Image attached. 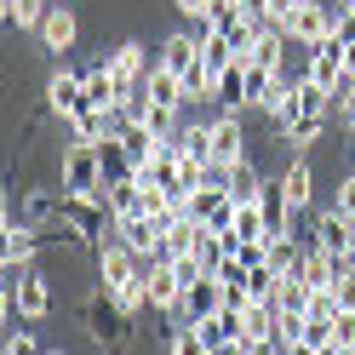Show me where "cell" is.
<instances>
[{
	"label": "cell",
	"instance_id": "7dc6e473",
	"mask_svg": "<svg viewBox=\"0 0 355 355\" xmlns=\"http://www.w3.org/2000/svg\"><path fill=\"white\" fill-rule=\"evenodd\" d=\"M46 355H63V349H46Z\"/></svg>",
	"mask_w": 355,
	"mask_h": 355
},
{
	"label": "cell",
	"instance_id": "1f68e13d",
	"mask_svg": "<svg viewBox=\"0 0 355 355\" xmlns=\"http://www.w3.org/2000/svg\"><path fill=\"white\" fill-rule=\"evenodd\" d=\"M166 355H212V349H207V338H201V332H195L189 321H178V327H172V344H166Z\"/></svg>",
	"mask_w": 355,
	"mask_h": 355
},
{
	"label": "cell",
	"instance_id": "4316f807",
	"mask_svg": "<svg viewBox=\"0 0 355 355\" xmlns=\"http://www.w3.org/2000/svg\"><path fill=\"white\" fill-rule=\"evenodd\" d=\"M270 304L281 309V315H304V304H309V281H304V275H281Z\"/></svg>",
	"mask_w": 355,
	"mask_h": 355
},
{
	"label": "cell",
	"instance_id": "7402d4cb",
	"mask_svg": "<svg viewBox=\"0 0 355 355\" xmlns=\"http://www.w3.org/2000/svg\"><path fill=\"white\" fill-rule=\"evenodd\" d=\"M275 327H281V309L275 304H247V309H241V338H247V344L275 338Z\"/></svg>",
	"mask_w": 355,
	"mask_h": 355
},
{
	"label": "cell",
	"instance_id": "b9f144b4",
	"mask_svg": "<svg viewBox=\"0 0 355 355\" xmlns=\"http://www.w3.org/2000/svg\"><path fill=\"white\" fill-rule=\"evenodd\" d=\"M178 12L184 17H212V0H178Z\"/></svg>",
	"mask_w": 355,
	"mask_h": 355
},
{
	"label": "cell",
	"instance_id": "ac0fdd59",
	"mask_svg": "<svg viewBox=\"0 0 355 355\" xmlns=\"http://www.w3.org/2000/svg\"><path fill=\"white\" fill-rule=\"evenodd\" d=\"M315 247L332 252V258H344V252H349V218H344L338 207L315 212Z\"/></svg>",
	"mask_w": 355,
	"mask_h": 355
},
{
	"label": "cell",
	"instance_id": "277c9868",
	"mask_svg": "<svg viewBox=\"0 0 355 355\" xmlns=\"http://www.w3.org/2000/svg\"><path fill=\"white\" fill-rule=\"evenodd\" d=\"M86 332H92L98 344H115V349L132 338V315H126V309L103 293V286H98V298L86 304Z\"/></svg>",
	"mask_w": 355,
	"mask_h": 355
},
{
	"label": "cell",
	"instance_id": "8d00e7d4",
	"mask_svg": "<svg viewBox=\"0 0 355 355\" xmlns=\"http://www.w3.org/2000/svg\"><path fill=\"white\" fill-rule=\"evenodd\" d=\"M332 109H338V121H355V75H344L332 86Z\"/></svg>",
	"mask_w": 355,
	"mask_h": 355
},
{
	"label": "cell",
	"instance_id": "ba28073f",
	"mask_svg": "<svg viewBox=\"0 0 355 355\" xmlns=\"http://www.w3.org/2000/svg\"><path fill=\"white\" fill-rule=\"evenodd\" d=\"M144 293H149V309L172 315V309L184 304V281H178V270H172V263L149 258V263H144Z\"/></svg>",
	"mask_w": 355,
	"mask_h": 355
},
{
	"label": "cell",
	"instance_id": "484cf974",
	"mask_svg": "<svg viewBox=\"0 0 355 355\" xmlns=\"http://www.w3.org/2000/svg\"><path fill=\"white\" fill-rule=\"evenodd\" d=\"M138 178H115V184H103V207H109V218H132L138 212Z\"/></svg>",
	"mask_w": 355,
	"mask_h": 355
},
{
	"label": "cell",
	"instance_id": "7a4b0ae2",
	"mask_svg": "<svg viewBox=\"0 0 355 355\" xmlns=\"http://www.w3.org/2000/svg\"><path fill=\"white\" fill-rule=\"evenodd\" d=\"M103 155L98 144H69L63 149V195H103Z\"/></svg>",
	"mask_w": 355,
	"mask_h": 355
},
{
	"label": "cell",
	"instance_id": "d590c367",
	"mask_svg": "<svg viewBox=\"0 0 355 355\" xmlns=\"http://www.w3.org/2000/svg\"><path fill=\"white\" fill-rule=\"evenodd\" d=\"M332 349L355 355V309H338V321H332Z\"/></svg>",
	"mask_w": 355,
	"mask_h": 355
},
{
	"label": "cell",
	"instance_id": "6da1fadb",
	"mask_svg": "<svg viewBox=\"0 0 355 355\" xmlns=\"http://www.w3.org/2000/svg\"><path fill=\"white\" fill-rule=\"evenodd\" d=\"M286 40H298V46H321V40H332V29H338V0H298L293 12L281 17Z\"/></svg>",
	"mask_w": 355,
	"mask_h": 355
},
{
	"label": "cell",
	"instance_id": "83f0119b",
	"mask_svg": "<svg viewBox=\"0 0 355 355\" xmlns=\"http://www.w3.org/2000/svg\"><path fill=\"white\" fill-rule=\"evenodd\" d=\"M327 121H332V115H293V121H281V144H293V149L315 144L321 132H327Z\"/></svg>",
	"mask_w": 355,
	"mask_h": 355
},
{
	"label": "cell",
	"instance_id": "3957f363",
	"mask_svg": "<svg viewBox=\"0 0 355 355\" xmlns=\"http://www.w3.org/2000/svg\"><path fill=\"white\" fill-rule=\"evenodd\" d=\"M58 224H69L80 241H109L115 218H109L103 195H63V218H58Z\"/></svg>",
	"mask_w": 355,
	"mask_h": 355
},
{
	"label": "cell",
	"instance_id": "74e56055",
	"mask_svg": "<svg viewBox=\"0 0 355 355\" xmlns=\"http://www.w3.org/2000/svg\"><path fill=\"white\" fill-rule=\"evenodd\" d=\"M332 40H338V46H355V6L349 0H338V29H332Z\"/></svg>",
	"mask_w": 355,
	"mask_h": 355
},
{
	"label": "cell",
	"instance_id": "30bf717a",
	"mask_svg": "<svg viewBox=\"0 0 355 355\" xmlns=\"http://www.w3.org/2000/svg\"><path fill=\"white\" fill-rule=\"evenodd\" d=\"M115 241H126L132 252H138L144 263L149 258H161V224H155V218H144V212H132V218H115V230H109Z\"/></svg>",
	"mask_w": 355,
	"mask_h": 355
},
{
	"label": "cell",
	"instance_id": "ab89813d",
	"mask_svg": "<svg viewBox=\"0 0 355 355\" xmlns=\"http://www.w3.org/2000/svg\"><path fill=\"white\" fill-rule=\"evenodd\" d=\"M6 355H46V349L35 344V332H29V327H17L12 338H6Z\"/></svg>",
	"mask_w": 355,
	"mask_h": 355
},
{
	"label": "cell",
	"instance_id": "4fadbf2b",
	"mask_svg": "<svg viewBox=\"0 0 355 355\" xmlns=\"http://www.w3.org/2000/svg\"><path fill=\"white\" fill-rule=\"evenodd\" d=\"M304 80L332 92V86L344 80V46L338 40H321V46H309V63H304Z\"/></svg>",
	"mask_w": 355,
	"mask_h": 355
},
{
	"label": "cell",
	"instance_id": "7bdbcfd3",
	"mask_svg": "<svg viewBox=\"0 0 355 355\" xmlns=\"http://www.w3.org/2000/svg\"><path fill=\"white\" fill-rule=\"evenodd\" d=\"M212 355H252V344H247V338H224Z\"/></svg>",
	"mask_w": 355,
	"mask_h": 355
},
{
	"label": "cell",
	"instance_id": "ffe728a7",
	"mask_svg": "<svg viewBox=\"0 0 355 355\" xmlns=\"http://www.w3.org/2000/svg\"><path fill=\"white\" fill-rule=\"evenodd\" d=\"M80 80H86V109H115V103H121V80L109 75V63L80 69Z\"/></svg>",
	"mask_w": 355,
	"mask_h": 355
},
{
	"label": "cell",
	"instance_id": "5bb4252c",
	"mask_svg": "<svg viewBox=\"0 0 355 355\" xmlns=\"http://www.w3.org/2000/svg\"><path fill=\"white\" fill-rule=\"evenodd\" d=\"M103 63H109V75L121 80V92H126V86H144V75L155 69V63L144 58L138 40H121V46H109V52H103Z\"/></svg>",
	"mask_w": 355,
	"mask_h": 355
},
{
	"label": "cell",
	"instance_id": "7c38bea8",
	"mask_svg": "<svg viewBox=\"0 0 355 355\" xmlns=\"http://www.w3.org/2000/svg\"><path fill=\"white\" fill-rule=\"evenodd\" d=\"M298 86H304V75H286V69H281V75L270 80V92L258 98V109H263V115H270L275 126H281V121H293L298 109H304V98H298Z\"/></svg>",
	"mask_w": 355,
	"mask_h": 355
},
{
	"label": "cell",
	"instance_id": "e0dca14e",
	"mask_svg": "<svg viewBox=\"0 0 355 355\" xmlns=\"http://www.w3.org/2000/svg\"><path fill=\"white\" fill-rule=\"evenodd\" d=\"M144 92H149V103H166V109H184L189 103L184 98V75L166 69V63H155V69L144 75Z\"/></svg>",
	"mask_w": 355,
	"mask_h": 355
},
{
	"label": "cell",
	"instance_id": "e575fe53",
	"mask_svg": "<svg viewBox=\"0 0 355 355\" xmlns=\"http://www.w3.org/2000/svg\"><path fill=\"white\" fill-rule=\"evenodd\" d=\"M212 86H218V75L207 69V63H195V69L184 75V98L195 103V98H212Z\"/></svg>",
	"mask_w": 355,
	"mask_h": 355
},
{
	"label": "cell",
	"instance_id": "c3c4849f",
	"mask_svg": "<svg viewBox=\"0 0 355 355\" xmlns=\"http://www.w3.org/2000/svg\"><path fill=\"white\" fill-rule=\"evenodd\" d=\"M349 132H355V121H349Z\"/></svg>",
	"mask_w": 355,
	"mask_h": 355
},
{
	"label": "cell",
	"instance_id": "2e32d148",
	"mask_svg": "<svg viewBox=\"0 0 355 355\" xmlns=\"http://www.w3.org/2000/svg\"><path fill=\"white\" fill-rule=\"evenodd\" d=\"M275 184H281V195H286L293 212H309V201H315V172H309V161H293Z\"/></svg>",
	"mask_w": 355,
	"mask_h": 355
},
{
	"label": "cell",
	"instance_id": "60d3db41",
	"mask_svg": "<svg viewBox=\"0 0 355 355\" xmlns=\"http://www.w3.org/2000/svg\"><path fill=\"white\" fill-rule=\"evenodd\" d=\"M332 207H338L344 218H355V172H349V178H338V201H332Z\"/></svg>",
	"mask_w": 355,
	"mask_h": 355
},
{
	"label": "cell",
	"instance_id": "836d02e7",
	"mask_svg": "<svg viewBox=\"0 0 355 355\" xmlns=\"http://www.w3.org/2000/svg\"><path fill=\"white\" fill-rule=\"evenodd\" d=\"M24 212H29V224H52V218H63V201H52L46 189H29Z\"/></svg>",
	"mask_w": 355,
	"mask_h": 355
},
{
	"label": "cell",
	"instance_id": "d4e9b609",
	"mask_svg": "<svg viewBox=\"0 0 355 355\" xmlns=\"http://www.w3.org/2000/svg\"><path fill=\"white\" fill-rule=\"evenodd\" d=\"M258 212H263V230H270V235H286V230H293V207H286L281 184H263V195H258Z\"/></svg>",
	"mask_w": 355,
	"mask_h": 355
},
{
	"label": "cell",
	"instance_id": "603a6c76",
	"mask_svg": "<svg viewBox=\"0 0 355 355\" xmlns=\"http://www.w3.org/2000/svg\"><path fill=\"white\" fill-rule=\"evenodd\" d=\"M212 103H224V109H247V58H235L224 75H218L212 86Z\"/></svg>",
	"mask_w": 355,
	"mask_h": 355
},
{
	"label": "cell",
	"instance_id": "f1b7e54d",
	"mask_svg": "<svg viewBox=\"0 0 355 355\" xmlns=\"http://www.w3.org/2000/svg\"><path fill=\"white\" fill-rule=\"evenodd\" d=\"M304 252H309V247H298V241H293V230H286V235H270V270H281V275H298Z\"/></svg>",
	"mask_w": 355,
	"mask_h": 355
},
{
	"label": "cell",
	"instance_id": "cb8c5ba5",
	"mask_svg": "<svg viewBox=\"0 0 355 355\" xmlns=\"http://www.w3.org/2000/svg\"><path fill=\"white\" fill-rule=\"evenodd\" d=\"M286 46H293V40H286V29H281V24H263V35L252 40L247 58L258 63V69H275V75H281V52H286Z\"/></svg>",
	"mask_w": 355,
	"mask_h": 355
},
{
	"label": "cell",
	"instance_id": "5b68a950",
	"mask_svg": "<svg viewBox=\"0 0 355 355\" xmlns=\"http://www.w3.org/2000/svg\"><path fill=\"white\" fill-rule=\"evenodd\" d=\"M6 281H12L17 315H24V321H46V309H52V286H46V275L29 263V270H6Z\"/></svg>",
	"mask_w": 355,
	"mask_h": 355
},
{
	"label": "cell",
	"instance_id": "d6a6232c",
	"mask_svg": "<svg viewBox=\"0 0 355 355\" xmlns=\"http://www.w3.org/2000/svg\"><path fill=\"white\" fill-rule=\"evenodd\" d=\"M304 315H309V321H321V327H332V321H338V293H332V286H321V293H309Z\"/></svg>",
	"mask_w": 355,
	"mask_h": 355
},
{
	"label": "cell",
	"instance_id": "ee69618b",
	"mask_svg": "<svg viewBox=\"0 0 355 355\" xmlns=\"http://www.w3.org/2000/svg\"><path fill=\"white\" fill-rule=\"evenodd\" d=\"M286 355H321V344H309V338H304V344H286Z\"/></svg>",
	"mask_w": 355,
	"mask_h": 355
},
{
	"label": "cell",
	"instance_id": "f35d334b",
	"mask_svg": "<svg viewBox=\"0 0 355 355\" xmlns=\"http://www.w3.org/2000/svg\"><path fill=\"white\" fill-rule=\"evenodd\" d=\"M332 293H338V309H355V263H344V270H338Z\"/></svg>",
	"mask_w": 355,
	"mask_h": 355
},
{
	"label": "cell",
	"instance_id": "f546056e",
	"mask_svg": "<svg viewBox=\"0 0 355 355\" xmlns=\"http://www.w3.org/2000/svg\"><path fill=\"white\" fill-rule=\"evenodd\" d=\"M0 6H6V24L12 29H40V24H46V0H0Z\"/></svg>",
	"mask_w": 355,
	"mask_h": 355
},
{
	"label": "cell",
	"instance_id": "bcb514c9",
	"mask_svg": "<svg viewBox=\"0 0 355 355\" xmlns=\"http://www.w3.org/2000/svg\"><path fill=\"white\" fill-rule=\"evenodd\" d=\"M321 355H344V349H332V344H327V349H321Z\"/></svg>",
	"mask_w": 355,
	"mask_h": 355
},
{
	"label": "cell",
	"instance_id": "f6af8a7d",
	"mask_svg": "<svg viewBox=\"0 0 355 355\" xmlns=\"http://www.w3.org/2000/svg\"><path fill=\"white\" fill-rule=\"evenodd\" d=\"M349 258H355V218H349Z\"/></svg>",
	"mask_w": 355,
	"mask_h": 355
},
{
	"label": "cell",
	"instance_id": "44dd1931",
	"mask_svg": "<svg viewBox=\"0 0 355 355\" xmlns=\"http://www.w3.org/2000/svg\"><path fill=\"white\" fill-rule=\"evenodd\" d=\"M75 132V144H103V138H115V109H80V115L69 121Z\"/></svg>",
	"mask_w": 355,
	"mask_h": 355
},
{
	"label": "cell",
	"instance_id": "8992f818",
	"mask_svg": "<svg viewBox=\"0 0 355 355\" xmlns=\"http://www.w3.org/2000/svg\"><path fill=\"white\" fill-rule=\"evenodd\" d=\"M46 109L58 121H75L80 109H86V80H80V69H52V80H46Z\"/></svg>",
	"mask_w": 355,
	"mask_h": 355
},
{
	"label": "cell",
	"instance_id": "9a60e30c",
	"mask_svg": "<svg viewBox=\"0 0 355 355\" xmlns=\"http://www.w3.org/2000/svg\"><path fill=\"white\" fill-rule=\"evenodd\" d=\"M155 63H166V69H178V75H189L195 63H201V40H195V29L166 35V40H161V52H155Z\"/></svg>",
	"mask_w": 355,
	"mask_h": 355
},
{
	"label": "cell",
	"instance_id": "681fc988",
	"mask_svg": "<svg viewBox=\"0 0 355 355\" xmlns=\"http://www.w3.org/2000/svg\"><path fill=\"white\" fill-rule=\"evenodd\" d=\"M349 6H355V0H349Z\"/></svg>",
	"mask_w": 355,
	"mask_h": 355
},
{
	"label": "cell",
	"instance_id": "d6986e66",
	"mask_svg": "<svg viewBox=\"0 0 355 355\" xmlns=\"http://www.w3.org/2000/svg\"><path fill=\"white\" fill-rule=\"evenodd\" d=\"M75 35H80L75 12H69V6H52V12H46V24H40V46H46V52H69V46H75Z\"/></svg>",
	"mask_w": 355,
	"mask_h": 355
},
{
	"label": "cell",
	"instance_id": "9c48e42d",
	"mask_svg": "<svg viewBox=\"0 0 355 355\" xmlns=\"http://www.w3.org/2000/svg\"><path fill=\"white\" fill-rule=\"evenodd\" d=\"M241 161H247V126L230 109V115L212 121V166H241Z\"/></svg>",
	"mask_w": 355,
	"mask_h": 355
},
{
	"label": "cell",
	"instance_id": "4dcf8cb0",
	"mask_svg": "<svg viewBox=\"0 0 355 355\" xmlns=\"http://www.w3.org/2000/svg\"><path fill=\"white\" fill-rule=\"evenodd\" d=\"M235 58H241V52L230 46V40H224V35H207V40H201V63H207V69H212V75H224V69H230V63H235Z\"/></svg>",
	"mask_w": 355,
	"mask_h": 355
},
{
	"label": "cell",
	"instance_id": "8fae6325",
	"mask_svg": "<svg viewBox=\"0 0 355 355\" xmlns=\"http://www.w3.org/2000/svg\"><path fill=\"white\" fill-rule=\"evenodd\" d=\"M0 258H6V270H29L35 263V252H40V230L35 224H17V218H6V224H0Z\"/></svg>",
	"mask_w": 355,
	"mask_h": 355
},
{
	"label": "cell",
	"instance_id": "52a82bcc",
	"mask_svg": "<svg viewBox=\"0 0 355 355\" xmlns=\"http://www.w3.org/2000/svg\"><path fill=\"white\" fill-rule=\"evenodd\" d=\"M218 309H224V281L218 275H201V281H189L184 286V304L172 309V321H207V315H218Z\"/></svg>",
	"mask_w": 355,
	"mask_h": 355
}]
</instances>
